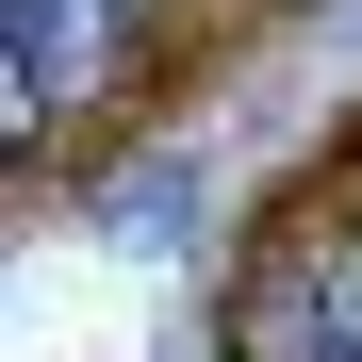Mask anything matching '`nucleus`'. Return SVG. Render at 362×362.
Returning <instances> with one entry per match:
<instances>
[{
    "label": "nucleus",
    "instance_id": "nucleus-2",
    "mask_svg": "<svg viewBox=\"0 0 362 362\" xmlns=\"http://www.w3.org/2000/svg\"><path fill=\"white\" fill-rule=\"evenodd\" d=\"M115 83V0H17V132Z\"/></svg>",
    "mask_w": 362,
    "mask_h": 362
},
{
    "label": "nucleus",
    "instance_id": "nucleus-1",
    "mask_svg": "<svg viewBox=\"0 0 362 362\" xmlns=\"http://www.w3.org/2000/svg\"><path fill=\"white\" fill-rule=\"evenodd\" d=\"M247 362H362V247H280L247 296Z\"/></svg>",
    "mask_w": 362,
    "mask_h": 362
}]
</instances>
